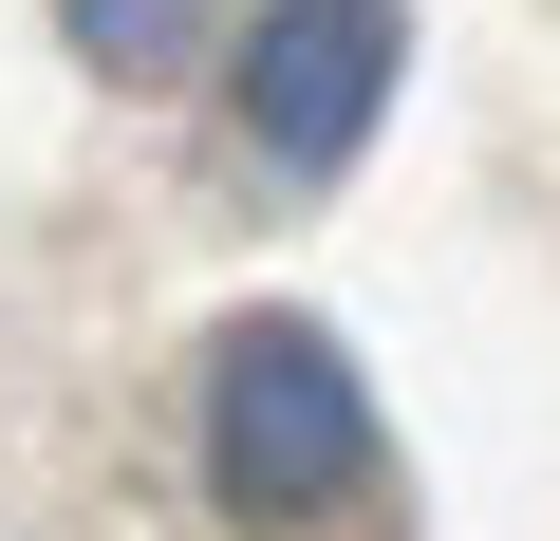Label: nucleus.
Here are the masks:
<instances>
[{
  "label": "nucleus",
  "instance_id": "3",
  "mask_svg": "<svg viewBox=\"0 0 560 541\" xmlns=\"http://www.w3.org/2000/svg\"><path fill=\"white\" fill-rule=\"evenodd\" d=\"M57 38H75L94 75H187V57H206V0H57Z\"/></svg>",
  "mask_w": 560,
  "mask_h": 541
},
{
  "label": "nucleus",
  "instance_id": "2",
  "mask_svg": "<svg viewBox=\"0 0 560 541\" xmlns=\"http://www.w3.org/2000/svg\"><path fill=\"white\" fill-rule=\"evenodd\" d=\"M393 57H411L393 0H261V20H243V131H261V168L280 187L355 168L374 113H393Z\"/></svg>",
  "mask_w": 560,
  "mask_h": 541
},
{
  "label": "nucleus",
  "instance_id": "1",
  "mask_svg": "<svg viewBox=\"0 0 560 541\" xmlns=\"http://www.w3.org/2000/svg\"><path fill=\"white\" fill-rule=\"evenodd\" d=\"M206 485H224V522H337L374 485V392L318 318H224L206 337Z\"/></svg>",
  "mask_w": 560,
  "mask_h": 541
}]
</instances>
